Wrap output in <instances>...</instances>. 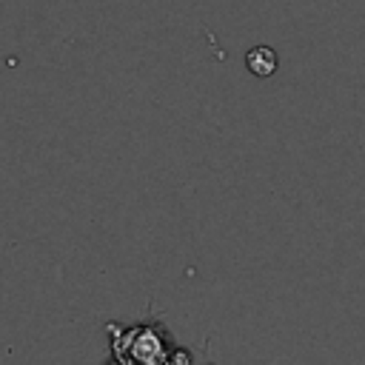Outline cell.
<instances>
[{
    "label": "cell",
    "instance_id": "obj_1",
    "mask_svg": "<svg viewBox=\"0 0 365 365\" xmlns=\"http://www.w3.org/2000/svg\"><path fill=\"white\" fill-rule=\"evenodd\" d=\"M106 331L111 336V356L123 365H163V362H180V359H191L180 342L174 339V334L168 331V325L163 322V317L148 314L145 319L134 322V325H117V322H106Z\"/></svg>",
    "mask_w": 365,
    "mask_h": 365
},
{
    "label": "cell",
    "instance_id": "obj_2",
    "mask_svg": "<svg viewBox=\"0 0 365 365\" xmlns=\"http://www.w3.org/2000/svg\"><path fill=\"white\" fill-rule=\"evenodd\" d=\"M245 66H248V71L257 74V77H271V74L277 71V66H279V57H277V51L268 48V46H254V48L245 54Z\"/></svg>",
    "mask_w": 365,
    "mask_h": 365
}]
</instances>
